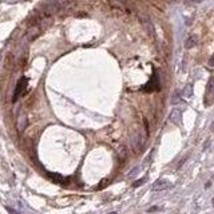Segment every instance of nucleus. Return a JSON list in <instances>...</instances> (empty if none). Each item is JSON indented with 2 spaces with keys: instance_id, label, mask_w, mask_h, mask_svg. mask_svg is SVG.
I'll return each mask as SVG.
<instances>
[{
  "instance_id": "1",
  "label": "nucleus",
  "mask_w": 214,
  "mask_h": 214,
  "mask_svg": "<svg viewBox=\"0 0 214 214\" xmlns=\"http://www.w3.org/2000/svg\"><path fill=\"white\" fill-rule=\"evenodd\" d=\"M130 142H131V147H132V150H134V153H139V151H142V150H143V145H145V136L136 132V134H132L131 135Z\"/></svg>"
},
{
  "instance_id": "2",
  "label": "nucleus",
  "mask_w": 214,
  "mask_h": 214,
  "mask_svg": "<svg viewBox=\"0 0 214 214\" xmlns=\"http://www.w3.org/2000/svg\"><path fill=\"white\" fill-rule=\"evenodd\" d=\"M27 86H28V79H27V78H22V79L19 80V82H17L16 89H15V94H13V98H12V100H13V102H16V100H17V98L22 96L23 94L26 92Z\"/></svg>"
},
{
  "instance_id": "3",
  "label": "nucleus",
  "mask_w": 214,
  "mask_h": 214,
  "mask_svg": "<svg viewBox=\"0 0 214 214\" xmlns=\"http://www.w3.org/2000/svg\"><path fill=\"white\" fill-rule=\"evenodd\" d=\"M170 187H171V182H169L167 180H158L153 183V191H162Z\"/></svg>"
},
{
  "instance_id": "4",
  "label": "nucleus",
  "mask_w": 214,
  "mask_h": 214,
  "mask_svg": "<svg viewBox=\"0 0 214 214\" xmlns=\"http://www.w3.org/2000/svg\"><path fill=\"white\" fill-rule=\"evenodd\" d=\"M27 125H28V118H27V115L22 114L19 118H17V130H19L20 132L24 131L27 127Z\"/></svg>"
},
{
  "instance_id": "5",
  "label": "nucleus",
  "mask_w": 214,
  "mask_h": 214,
  "mask_svg": "<svg viewBox=\"0 0 214 214\" xmlns=\"http://www.w3.org/2000/svg\"><path fill=\"white\" fill-rule=\"evenodd\" d=\"M170 122H173L174 125H180L181 123V111L178 110V108H174L173 111L170 113Z\"/></svg>"
},
{
  "instance_id": "6",
  "label": "nucleus",
  "mask_w": 214,
  "mask_h": 214,
  "mask_svg": "<svg viewBox=\"0 0 214 214\" xmlns=\"http://www.w3.org/2000/svg\"><path fill=\"white\" fill-rule=\"evenodd\" d=\"M157 89H158V78L154 75V78L150 80V83L146 87H143V90H145V91H154Z\"/></svg>"
},
{
  "instance_id": "7",
  "label": "nucleus",
  "mask_w": 214,
  "mask_h": 214,
  "mask_svg": "<svg viewBox=\"0 0 214 214\" xmlns=\"http://www.w3.org/2000/svg\"><path fill=\"white\" fill-rule=\"evenodd\" d=\"M195 44H197V36H195V35H191V36L187 40H186V43H185V47H186V48H189V50H190V48H193V47H194Z\"/></svg>"
},
{
  "instance_id": "8",
  "label": "nucleus",
  "mask_w": 214,
  "mask_h": 214,
  "mask_svg": "<svg viewBox=\"0 0 214 214\" xmlns=\"http://www.w3.org/2000/svg\"><path fill=\"white\" fill-rule=\"evenodd\" d=\"M193 95V86L191 85H187L185 87V90H183V96L186 98H190Z\"/></svg>"
},
{
  "instance_id": "9",
  "label": "nucleus",
  "mask_w": 214,
  "mask_h": 214,
  "mask_svg": "<svg viewBox=\"0 0 214 214\" xmlns=\"http://www.w3.org/2000/svg\"><path fill=\"white\" fill-rule=\"evenodd\" d=\"M145 182H146V178H141V180L135 181L134 183H132V186H134V187H139V186H141L142 183H145Z\"/></svg>"
},
{
  "instance_id": "10",
  "label": "nucleus",
  "mask_w": 214,
  "mask_h": 214,
  "mask_svg": "<svg viewBox=\"0 0 214 214\" xmlns=\"http://www.w3.org/2000/svg\"><path fill=\"white\" fill-rule=\"evenodd\" d=\"M50 177L52 178L54 181H56V182H63V178L60 177V175H58V174H48Z\"/></svg>"
},
{
  "instance_id": "11",
  "label": "nucleus",
  "mask_w": 214,
  "mask_h": 214,
  "mask_svg": "<svg viewBox=\"0 0 214 214\" xmlns=\"http://www.w3.org/2000/svg\"><path fill=\"white\" fill-rule=\"evenodd\" d=\"M157 210H159V208H158V206H154V208H150L149 210H147V212H149V213H153V212H157Z\"/></svg>"
},
{
  "instance_id": "12",
  "label": "nucleus",
  "mask_w": 214,
  "mask_h": 214,
  "mask_svg": "<svg viewBox=\"0 0 214 214\" xmlns=\"http://www.w3.org/2000/svg\"><path fill=\"white\" fill-rule=\"evenodd\" d=\"M7 210H8V213H9V214H19V213L15 212V210L11 209V208H7Z\"/></svg>"
},
{
  "instance_id": "13",
  "label": "nucleus",
  "mask_w": 214,
  "mask_h": 214,
  "mask_svg": "<svg viewBox=\"0 0 214 214\" xmlns=\"http://www.w3.org/2000/svg\"><path fill=\"white\" fill-rule=\"evenodd\" d=\"M209 64H210V66H214V55H213L212 58H210V60H209Z\"/></svg>"
},
{
  "instance_id": "14",
  "label": "nucleus",
  "mask_w": 214,
  "mask_h": 214,
  "mask_svg": "<svg viewBox=\"0 0 214 214\" xmlns=\"http://www.w3.org/2000/svg\"><path fill=\"white\" fill-rule=\"evenodd\" d=\"M108 214H117V213H115V212H113V213H108Z\"/></svg>"
},
{
  "instance_id": "15",
  "label": "nucleus",
  "mask_w": 214,
  "mask_h": 214,
  "mask_svg": "<svg viewBox=\"0 0 214 214\" xmlns=\"http://www.w3.org/2000/svg\"><path fill=\"white\" fill-rule=\"evenodd\" d=\"M212 130H214V123H213V126H212Z\"/></svg>"
},
{
  "instance_id": "16",
  "label": "nucleus",
  "mask_w": 214,
  "mask_h": 214,
  "mask_svg": "<svg viewBox=\"0 0 214 214\" xmlns=\"http://www.w3.org/2000/svg\"><path fill=\"white\" fill-rule=\"evenodd\" d=\"M213 205H214V198H213Z\"/></svg>"
}]
</instances>
